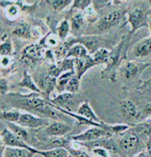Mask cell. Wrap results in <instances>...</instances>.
I'll use <instances>...</instances> for the list:
<instances>
[{"label":"cell","mask_w":151,"mask_h":157,"mask_svg":"<svg viewBox=\"0 0 151 157\" xmlns=\"http://www.w3.org/2000/svg\"><path fill=\"white\" fill-rule=\"evenodd\" d=\"M40 94L41 93H32L28 95L10 93L9 96H12V106L14 107L33 112L44 117L58 119V114L54 108L49 104L47 99L41 98Z\"/></svg>","instance_id":"obj_1"},{"label":"cell","mask_w":151,"mask_h":157,"mask_svg":"<svg viewBox=\"0 0 151 157\" xmlns=\"http://www.w3.org/2000/svg\"><path fill=\"white\" fill-rule=\"evenodd\" d=\"M131 33L122 37L118 44L110 52L108 60L105 68L100 71V76L103 79H108L111 82L116 81V71L124 59H125L128 44L131 40Z\"/></svg>","instance_id":"obj_2"},{"label":"cell","mask_w":151,"mask_h":157,"mask_svg":"<svg viewBox=\"0 0 151 157\" xmlns=\"http://www.w3.org/2000/svg\"><path fill=\"white\" fill-rule=\"evenodd\" d=\"M113 134L110 130V125L104 123L103 126H94L82 133L71 137V140L77 143H88L102 138H111Z\"/></svg>","instance_id":"obj_3"},{"label":"cell","mask_w":151,"mask_h":157,"mask_svg":"<svg viewBox=\"0 0 151 157\" xmlns=\"http://www.w3.org/2000/svg\"><path fill=\"white\" fill-rule=\"evenodd\" d=\"M124 13V12L121 10H114L98 20L96 23V31L98 34L105 33L112 27L117 26L123 17Z\"/></svg>","instance_id":"obj_4"},{"label":"cell","mask_w":151,"mask_h":157,"mask_svg":"<svg viewBox=\"0 0 151 157\" xmlns=\"http://www.w3.org/2000/svg\"><path fill=\"white\" fill-rule=\"evenodd\" d=\"M43 58V51L41 44H32L23 49L20 60L24 65L33 66Z\"/></svg>","instance_id":"obj_5"},{"label":"cell","mask_w":151,"mask_h":157,"mask_svg":"<svg viewBox=\"0 0 151 157\" xmlns=\"http://www.w3.org/2000/svg\"><path fill=\"white\" fill-rule=\"evenodd\" d=\"M128 23L131 27V34L133 35L141 27H149L148 13L141 8H135L128 13Z\"/></svg>","instance_id":"obj_6"},{"label":"cell","mask_w":151,"mask_h":157,"mask_svg":"<svg viewBox=\"0 0 151 157\" xmlns=\"http://www.w3.org/2000/svg\"><path fill=\"white\" fill-rule=\"evenodd\" d=\"M2 143L5 147H19V148H25L33 151L37 154L38 149L28 145L26 142L20 140L16 137L7 127L4 128L1 132Z\"/></svg>","instance_id":"obj_7"},{"label":"cell","mask_w":151,"mask_h":157,"mask_svg":"<svg viewBox=\"0 0 151 157\" xmlns=\"http://www.w3.org/2000/svg\"><path fill=\"white\" fill-rule=\"evenodd\" d=\"M141 142L137 134L128 133L123 136L119 143V148L126 154H137V151L140 148Z\"/></svg>","instance_id":"obj_8"},{"label":"cell","mask_w":151,"mask_h":157,"mask_svg":"<svg viewBox=\"0 0 151 157\" xmlns=\"http://www.w3.org/2000/svg\"><path fill=\"white\" fill-rule=\"evenodd\" d=\"M75 43L80 44L85 46L89 54H94L100 48H104L105 44L104 39L99 35H84L75 38Z\"/></svg>","instance_id":"obj_9"},{"label":"cell","mask_w":151,"mask_h":157,"mask_svg":"<svg viewBox=\"0 0 151 157\" xmlns=\"http://www.w3.org/2000/svg\"><path fill=\"white\" fill-rule=\"evenodd\" d=\"M150 65L148 63H139V62L127 61L121 68V72L124 78L131 80L139 76Z\"/></svg>","instance_id":"obj_10"},{"label":"cell","mask_w":151,"mask_h":157,"mask_svg":"<svg viewBox=\"0 0 151 157\" xmlns=\"http://www.w3.org/2000/svg\"><path fill=\"white\" fill-rule=\"evenodd\" d=\"M17 124L20 125L24 128H39L47 126L48 121L43 117L34 115L32 113H22L21 114L20 118Z\"/></svg>","instance_id":"obj_11"},{"label":"cell","mask_w":151,"mask_h":157,"mask_svg":"<svg viewBox=\"0 0 151 157\" xmlns=\"http://www.w3.org/2000/svg\"><path fill=\"white\" fill-rule=\"evenodd\" d=\"M71 131V126L67 123L55 121L47 126L44 130L45 135L50 137H61L69 133Z\"/></svg>","instance_id":"obj_12"},{"label":"cell","mask_w":151,"mask_h":157,"mask_svg":"<svg viewBox=\"0 0 151 157\" xmlns=\"http://www.w3.org/2000/svg\"><path fill=\"white\" fill-rule=\"evenodd\" d=\"M121 113L124 118L137 120L141 116V113L134 102L131 100H122L120 103Z\"/></svg>","instance_id":"obj_13"},{"label":"cell","mask_w":151,"mask_h":157,"mask_svg":"<svg viewBox=\"0 0 151 157\" xmlns=\"http://www.w3.org/2000/svg\"><path fill=\"white\" fill-rule=\"evenodd\" d=\"M96 64L94 63L93 57L89 55L84 56L80 58L75 59V74L79 78H82L84 74L89 70L91 68L95 66Z\"/></svg>","instance_id":"obj_14"},{"label":"cell","mask_w":151,"mask_h":157,"mask_svg":"<svg viewBox=\"0 0 151 157\" xmlns=\"http://www.w3.org/2000/svg\"><path fill=\"white\" fill-rule=\"evenodd\" d=\"M81 146L87 147L89 150H93L96 147H103L106 150H110L113 151H116L117 149L116 143L112 138H102V139L95 140V141L88 142V143H78Z\"/></svg>","instance_id":"obj_15"},{"label":"cell","mask_w":151,"mask_h":157,"mask_svg":"<svg viewBox=\"0 0 151 157\" xmlns=\"http://www.w3.org/2000/svg\"><path fill=\"white\" fill-rule=\"evenodd\" d=\"M133 55L139 58H144L151 55V37L142 39L133 48Z\"/></svg>","instance_id":"obj_16"},{"label":"cell","mask_w":151,"mask_h":157,"mask_svg":"<svg viewBox=\"0 0 151 157\" xmlns=\"http://www.w3.org/2000/svg\"><path fill=\"white\" fill-rule=\"evenodd\" d=\"M35 154V152L28 149L4 146L2 157H33Z\"/></svg>","instance_id":"obj_17"},{"label":"cell","mask_w":151,"mask_h":157,"mask_svg":"<svg viewBox=\"0 0 151 157\" xmlns=\"http://www.w3.org/2000/svg\"><path fill=\"white\" fill-rule=\"evenodd\" d=\"M40 85L41 92L45 95L47 100L50 101V94L56 88V86H57V78L48 74L41 79Z\"/></svg>","instance_id":"obj_18"},{"label":"cell","mask_w":151,"mask_h":157,"mask_svg":"<svg viewBox=\"0 0 151 157\" xmlns=\"http://www.w3.org/2000/svg\"><path fill=\"white\" fill-rule=\"evenodd\" d=\"M73 98H74V94L67 92L61 93L52 100H50V102L52 105L62 108V109L67 110V111L71 112V109H69V105L72 101Z\"/></svg>","instance_id":"obj_19"},{"label":"cell","mask_w":151,"mask_h":157,"mask_svg":"<svg viewBox=\"0 0 151 157\" xmlns=\"http://www.w3.org/2000/svg\"><path fill=\"white\" fill-rule=\"evenodd\" d=\"M77 114L85 117V118L91 121H93V122L97 123H103V121L94 113V112L92 109V108L91 107L88 101H84L81 104V105L79 106L78 109H77Z\"/></svg>","instance_id":"obj_20"},{"label":"cell","mask_w":151,"mask_h":157,"mask_svg":"<svg viewBox=\"0 0 151 157\" xmlns=\"http://www.w3.org/2000/svg\"><path fill=\"white\" fill-rule=\"evenodd\" d=\"M12 33L15 36L19 38L30 40L32 38V30L31 27L26 21H20L14 29H13Z\"/></svg>","instance_id":"obj_21"},{"label":"cell","mask_w":151,"mask_h":157,"mask_svg":"<svg viewBox=\"0 0 151 157\" xmlns=\"http://www.w3.org/2000/svg\"><path fill=\"white\" fill-rule=\"evenodd\" d=\"M17 86L20 87H24V88L33 91V93H42L41 92L40 87H38L36 84L34 82L33 78L31 77V76H30V74H28L27 71H24L22 78L21 79V81L17 84Z\"/></svg>","instance_id":"obj_22"},{"label":"cell","mask_w":151,"mask_h":157,"mask_svg":"<svg viewBox=\"0 0 151 157\" xmlns=\"http://www.w3.org/2000/svg\"><path fill=\"white\" fill-rule=\"evenodd\" d=\"M5 125H6L7 128H8L17 137L19 138L20 140H23L24 142L27 141L28 138H29V134H28L25 128H24V127L21 126L20 125L14 123L5 122Z\"/></svg>","instance_id":"obj_23"},{"label":"cell","mask_w":151,"mask_h":157,"mask_svg":"<svg viewBox=\"0 0 151 157\" xmlns=\"http://www.w3.org/2000/svg\"><path fill=\"white\" fill-rule=\"evenodd\" d=\"M37 154L42 155L44 157H70L71 155L66 148L58 147L50 150H38Z\"/></svg>","instance_id":"obj_24"},{"label":"cell","mask_w":151,"mask_h":157,"mask_svg":"<svg viewBox=\"0 0 151 157\" xmlns=\"http://www.w3.org/2000/svg\"><path fill=\"white\" fill-rule=\"evenodd\" d=\"M88 52L84 46L80 44H76L73 45L69 49L68 52L67 58H73L77 59L80 57H84L88 55Z\"/></svg>","instance_id":"obj_25"},{"label":"cell","mask_w":151,"mask_h":157,"mask_svg":"<svg viewBox=\"0 0 151 157\" xmlns=\"http://www.w3.org/2000/svg\"><path fill=\"white\" fill-rule=\"evenodd\" d=\"M75 75V71H67L63 73L58 76L57 78V86H56V90L58 92L62 93L63 91H65L68 82Z\"/></svg>","instance_id":"obj_26"},{"label":"cell","mask_w":151,"mask_h":157,"mask_svg":"<svg viewBox=\"0 0 151 157\" xmlns=\"http://www.w3.org/2000/svg\"><path fill=\"white\" fill-rule=\"evenodd\" d=\"M109 55H110V52L107 48H102L96 52L92 57H93V59L96 65L100 64L106 65L108 60Z\"/></svg>","instance_id":"obj_27"},{"label":"cell","mask_w":151,"mask_h":157,"mask_svg":"<svg viewBox=\"0 0 151 157\" xmlns=\"http://www.w3.org/2000/svg\"><path fill=\"white\" fill-rule=\"evenodd\" d=\"M5 16L8 20H16L19 13V9L18 7V3L5 4Z\"/></svg>","instance_id":"obj_28"},{"label":"cell","mask_w":151,"mask_h":157,"mask_svg":"<svg viewBox=\"0 0 151 157\" xmlns=\"http://www.w3.org/2000/svg\"><path fill=\"white\" fill-rule=\"evenodd\" d=\"M71 29V26L69 22L67 20L64 19L60 21V23L58 25L57 28L58 36L61 40H64L67 38L69 32Z\"/></svg>","instance_id":"obj_29"},{"label":"cell","mask_w":151,"mask_h":157,"mask_svg":"<svg viewBox=\"0 0 151 157\" xmlns=\"http://www.w3.org/2000/svg\"><path fill=\"white\" fill-rule=\"evenodd\" d=\"M84 22L85 18L84 14L78 13L73 15L72 17L71 18V29L72 31L79 30V29L83 27V25L84 24Z\"/></svg>","instance_id":"obj_30"},{"label":"cell","mask_w":151,"mask_h":157,"mask_svg":"<svg viewBox=\"0 0 151 157\" xmlns=\"http://www.w3.org/2000/svg\"><path fill=\"white\" fill-rule=\"evenodd\" d=\"M21 113L18 111H12V110H9V111H3L2 113V119L5 121V122L9 123H18V120L20 118Z\"/></svg>","instance_id":"obj_31"},{"label":"cell","mask_w":151,"mask_h":157,"mask_svg":"<svg viewBox=\"0 0 151 157\" xmlns=\"http://www.w3.org/2000/svg\"><path fill=\"white\" fill-rule=\"evenodd\" d=\"M80 78L75 74V75L69 80V82H68L67 87H66L65 91H67V93H71V94L76 93L77 91L79 90V88H80Z\"/></svg>","instance_id":"obj_32"},{"label":"cell","mask_w":151,"mask_h":157,"mask_svg":"<svg viewBox=\"0 0 151 157\" xmlns=\"http://www.w3.org/2000/svg\"><path fill=\"white\" fill-rule=\"evenodd\" d=\"M84 16L85 21L88 22V24H92L97 23L98 21V16L97 13V10L93 7H88L86 10H84Z\"/></svg>","instance_id":"obj_33"},{"label":"cell","mask_w":151,"mask_h":157,"mask_svg":"<svg viewBox=\"0 0 151 157\" xmlns=\"http://www.w3.org/2000/svg\"><path fill=\"white\" fill-rule=\"evenodd\" d=\"M46 2L50 5L55 10L62 11L73 2L71 0H48Z\"/></svg>","instance_id":"obj_34"},{"label":"cell","mask_w":151,"mask_h":157,"mask_svg":"<svg viewBox=\"0 0 151 157\" xmlns=\"http://www.w3.org/2000/svg\"><path fill=\"white\" fill-rule=\"evenodd\" d=\"M0 52L1 55L2 56H10L12 55L13 46L12 43L10 39H5V41L2 40L1 46H0Z\"/></svg>","instance_id":"obj_35"},{"label":"cell","mask_w":151,"mask_h":157,"mask_svg":"<svg viewBox=\"0 0 151 157\" xmlns=\"http://www.w3.org/2000/svg\"><path fill=\"white\" fill-rule=\"evenodd\" d=\"M92 2L90 0H75L73 1L72 5L71 7V11L73 10H85L90 7Z\"/></svg>","instance_id":"obj_36"},{"label":"cell","mask_w":151,"mask_h":157,"mask_svg":"<svg viewBox=\"0 0 151 157\" xmlns=\"http://www.w3.org/2000/svg\"><path fill=\"white\" fill-rule=\"evenodd\" d=\"M60 39L58 38V36H55L54 35H49L45 39V44L48 47L56 48L60 46Z\"/></svg>","instance_id":"obj_37"},{"label":"cell","mask_w":151,"mask_h":157,"mask_svg":"<svg viewBox=\"0 0 151 157\" xmlns=\"http://www.w3.org/2000/svg\"><path fill=\"white\" fill-rule=\"evenodd\" d=\"M130 128L129 125L127 124H116L110 125V130L113 135L114 134H120L126 132Z\"/></svg>","instance_id":"obj_38"},{"label":"cell","mask_w":151,"mask_h":157,"mask_svg":"<svg viewBox=\"0 0 151 157\" xmlns=\"http://www.w3.org/2000/svg\"><path fill=\"white\" fill-rule=\"evenodd\" d=\"M71 157H92L87 152L82 149H74L69 147L67 149Z\"/></svg>","instance_id":"obj_39"},{"label":"cell","mask_w":151,"mask_h":157,"mask_svg":"<svg viewBox=\"0 0 151 157\" xmlns=\"http://www.w3.org/2000/svg\"><path fill=\"white\" fill-rule=\"evenodd\" d=\"M92 151L97 157H110L108 150L103 147H96L92 150Z\"/></svg>","instance_id":"obj_40"},{"label":"cell","mask_w":151,"mask_h":157,"mask_svg":"<svg viewBox=\"0 0 151 157\" xmlns=\"http://www.w3.org/2000/svg\"><path fill=\"white\" fill-rule=\"evenodd\" d=\"M92 5H93V7L96 10H101L103 9L104 7H107L108 5H109L111 2H112L111 1H93L92 2Z\"/></svg>","instance_id":"obj_41"},{"label":"cell","mask_w":151,"mask_h":157,"mask_svg":"<svg viewBox=\"0 0 151 157\" xmlns=\"http://www.w3.org/2000/svg\"><path fill=\"white\" fill-rule=\"evenodd\" d=\"M0 89H1V94L2 96L3 95H6L9 90V85L5 78H2L1 80H0Z\"/></svg>","instance_id":"obj_42"},{"label":"cell","mask_w":151,"mask_h":157,"mask_svg":"<svg viewBox=\"0 0 151 157\" xmlns=\"http://www.w3.org/2000/svg\"><path fill=\"white\" fill-rule=\"evenodd\" d=\"M10 64V57L8 56H3L2 57V61H1V65L2 68H6V67L8 66Z\"/></svg>","instance_id":"obj_43"},{"label":"cell","mask_w":151,"mask_h":157,"mask_svg":"<svg viewBox=\"0 0 151 157\" xmlns=\"http://www.w3.org/2000/svg\"><path fill=\"white\" fill-rule=\"evenodd\" d=\"M133 157H151V151H140L139 154L134 155Z\"/></svg>","instance_id":"obj_44"},{"label":"cell","mask_w":151,"mask_h":157,"mask_svg":"<svg viewBox=\"0 0 151 157\" xmlns=\"http://www.w3.org/2000/svg\"><path fill=\"white\" fill-rule=\"evenodd\" d=\"M143 113L146 115H151V102L148 103V104L144 106Z\"/></svg>","instance_id":"obj_45"},{"label":"cell","mask_w":151,"mask_h":157,"mask_svg":"<svg viewBox=\"0 0 151 157\" xmlns=\"http://www.w3.org/2000/svg\"><path fill=\"white\" fill-rule=\"evenodd\" d=\"M45 57H46V59L47 60H53V53H52V52L51 51V50H48L46 52V55H45Z\"/></svg>","instance_id":"obj_46"},{"label":"cell","mask_w":151,"mask_h":157,"mask_svg":"<svg viewBox=\"0 0 151 157\" xmlns=\"http://www.w3.org/2000/svg\"><path fill=\"white\" fill-rule=\"evenodd\" d=\"M147 146H148V151H151V134L149 136V139H148V143H147Z\"/></svg>","instance_id":"obj_47"},{"label":"cell","mask_w":151,"mask_h":157,"mask_svg":"<svg viewBox=\"0 0 151 157\" xmlns=\"http://www.w3.org/2000/svg\"><path fill=\"white\" fill-rule=\"evenodd\" d=\"M149 29H150V37H151V19L149 20Z\"/></svg>","instance_id":"obj_48"},{"label":"cell","mask_w":151,"mask_h":157,"mask_svg":"<svg viewBox=\"0 0 151 157\" xmlns=\"http://www.w3.org/2000/svg\"><path fill=\"white\" fill-rule=\"evenodd\" d=\"M33 157H44V156H43L42 155L39 154H35Z\"/></svg>","instance_id":"obj_49"}]
</instances>
